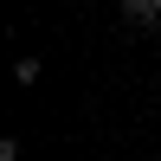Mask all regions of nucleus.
I'll list each match as a JSON object with an SVG mask.
<instances>
[{
  "instance_id": "obj_1",
  "label": "nucleus",
  "mask_w": 161,
  "mask_h": 161,
  "mask_svg": "<svg viewBox=\"0 0 161 161\" xmlns=\"http://www.w3.org/2000/svg\"><path fill=\"white\" fill-rule=\"evenodd\" d=\"M123 19L148 32V26H161V0H123Z\"/></svg>"
}]
</instances>
